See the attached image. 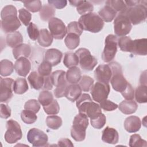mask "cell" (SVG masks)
<instances>
[{"mask_svg":"<svg viewBox=\"0 0 147 147\" xmlns=\"http://www.w3.org/2000/svg\"><path fill=\"white\" fill-rule=\"evenodd\" d=\"M79 113L85 114L90 119L94 118L102 113L100 105L92 101L88 94H82L76 102Z\"/></svg>","mask_w":147,"mask_h":147,"instance_id":"obj_1","label":"cell"},{"mask_svg":"<svg viewBox=\"0 0 147 147\" xmlns=\"http://www.w3.org/2000/svg\"><path fill=\"white\" fill-rule=\"evenodd\" d=\"M78 23L82 30L92 33H98L103 28L104 22L96 13L90 12L82 15Z\"/></svg>","mask_w":147,"mask_h":147,"instance_id":"obj_2","label":"cell"},{"mask_svg":"<svg viewBox=\"0 0 147 147\" xmlns=\"http://www.w3.org/2000/svg\"><path fill=\"white\" fill-rule=\"evenodd\" d=\"M146 1H138L135 5L128 7L123 13L133 25L144 22L147 16Z\"/></svg>","mask_w":147,"mask_h":147,"instance_id":"obj_3","label":"cell"},{"mask_svg":"<svg viewBox=\"0 0 147 147\" xmlns=\"http://www.w3.org/2000/svg\"><path fill=\"white\" fill-rule=\"evenodd\" d=\"M88 126V117L85 114L79 113L74 119L71 129V137L76 141H83L86 138V129Z\"/></svg>","mask_w":147,"mask_h":147,"instance_id":"obj_4","label":"cell"},{"mask_svg":"<svg viewBox=\"0 0 147 147\" xmlns=\"http://www.w3.org/2000/svg\"><path fill=\"white\" fill-rule=\"evenodd\" d=\"M112 71V76L110 80L113 88L118 92H122L127 87L128 82L123 75L122 67L117 62H111L109 64Z\"/></svg>","mask_w":147,"mask_h":147,"instance_id":"obj_5","label":"cell"},{"mask_svg":"<svg viewBox=\"0 0 147 147\" xmlns=\"http://www.w3.org/2000/svg\"><path fill=\"white\" fill-rule=\"evenodd\" d=\"M75 53L79 58V63L81 68L84 71H92L98 63L97 59L86 48H79Z\"/></svg>","mask_w":147,"mask_h":147,"instance_id":"obj_6","label":"cell"},{"mask_svg":"<svg viewBox=\"0 0 147 147\" xmlns=\"http://www.w3.org/2000/svg\"><path fill=\"white\" fill-rule=\"evenodd\" d=\"M118 38L114 34L107 36L105 41V48L102 54V59L103 61L109 63L115 57L117 52Z\"/></svg>","mask_w":147,"mask_h":147,"instance_id":"obj_7","label":"cell"},{"mask_svg":"<svg viewBox=\"0 0 147 147\" xmlns=\"http://www.w3.org/2000/svg\"><path fill=\"white\" fill-rule=\"evenodd\" d=\"M6 129L4 137L7 143L14 144L21 139L22 137L21 128L17 121L13 119L8 120L6 122Z\"/></svg>","mask_w":147,"mask_h":147,"instance_id":"obj_8","label":"cell"},{"mask_svg":"<svg viewBox=\"0 0 147 147\" xmlns=\"http://www.w3.org/2000/svg\"><path fill=\"white\" fill-rule=\"evenodd\" d=\"M132 28V25L123 14H119L114 21V33L117 36H125L129 33Z\"/></svg>","mask_w":147,"mask_h":147,"instance_id":"obj_9","label":"cell"},{"mask_svg":"<svg viewBox=\"0 0 147 147\" xmlns=\"http://www.w3.org/2000/svg\"><path fill=\"white\" fill-rule=\"evenodd\" d=\"M110 90L109 84L97 82L91 87L90 92L93 100L98 103H100L107 99Z\"/></svg>","mask_w":147,"mask_h":147,"instance_id":"obj_10","label":"cell"},{"mask_svg":"<svg viewBox=\"0 0 147 147\" xmlns=\"http://www.w3.org/2000/svg\"><path fill=\"white\" fill-rule=\"evenodd\" d=\"M48 27L51 34L56 40H62L67 33L64 23L56 17H53L49 20Z\"/></svg>","mask_w":147,"mask_h":147,"instance_id":"obj_11","label":"cell"},{"mask_svg":"<svg viewBox=\"0 0 147 147\" xmlns=\"http://www.w3.org/2000/svg\"><path fill=\"white\" fill-rule=\"evenodd\" d=\"M27 140L33 146L39 147L46 145L48 137L43 131L37 128H32L28 132Z\"/></svg>","mask_w":147,"mask_h":147,"instance_id":"obj_12","label":"cell"},{"mask_svg":"<svg viewBox=\"0 0 147 147\" xmlns=\"http://www.w3.org/2000/svg\"><path fill=\"white\" fill-rule=\"evenodd\" d=\"M0 79V102L7 103L13 96L14 81L11 78H1Z\"/></svg>","mask_w":147,"mask_h":147,"instance_id":"obj_13","label":"cell"},{"mask_svg":"<svg viewBox=\"0 0 147 147\" xmlns=\"http://www.w3.org/2000/svg\"><path fill=\"white\" fill-rule=\"evenodd\" d=\"M1 29L6 33L16 32L21 26L17 16L11 15L1 19Z\"/></svg>","mask_w":147,"mask_h":147,"instance_id":"obj_14","label":"cell"},{"mask_svg":"<svg viewBox=\"0 0 147 147\" xmlns=\"http://www.w3.org/2000/svg\"><path fill=\"white\" fill-rule=\"evenodd\" d=\"M94 76L98 82L109 84L112 76V71L109 65H98L94 71Z\"/></svg>","mask_w":147,"mask_h":147,"instance_id":"obj_15","label":"cell"},{"mask_svg":"<svg viewBox=\"0 0 147 147\" xmlns=\"http://www.w3.org/2000/svg\"><path fill=\"white\" fill-rule=\"evenodd\" d=\"M30 68V62L26 57H21L17 59L14 63V69L17 74L23 77H25L28 75Z\"/></svg>","mask_w":147,"mask_h":147,"instance_id":"obj_16","label":"cell"},{"mask_svg":"<svg viewBox=\"0 0 147 147\" xmlns=\"http://www.w3.org/2000/svg\"><path fill=\"white\" fill-rule=\"evenodd\" d=\"M146 38L136 39L132 40L130 52L138 55L145 56L147 54Z\"/></svg>","mask_w":147,"mask_h":147,"instance_id":"obj_17","label":"cell"},{"mask_svg":"<svg viewBox=\"0 0 147 147\" xmlns=\"http://www.w3.org/2000/svg\"><path fill=\"white\" fill-rule=\"evenodd\" d=\"M65 72L63 70L54 71L50 75V79L53 86L56 87H66L69 83L66 80Z\"/></svg>","mask_w":147,"mask_h":147,"instance_id":"obj_18","label":"cell"},{"mask_svg":"<svg viewBox=\"0 0 147 147\" xmlns=\"http://www.w3.org/2000/svg\"><path fill=\"white\" fill-rule=\"evenodd\" d=\"M141 126L140 118L137 116L131 115L126 118L124 121V127L129 133L138 131Z\"/></svg>","mask_w":147,"mask_h":147,"instance_id":"obj_19","label":"cell"},{"mask_svg":"<svg viewBox=\"0 0 147 147\" xmlns=\"http://www.w3.org/2000/svg\"><path fill=\"white\" fill-rule=\"evenodd\" d=\"M102 140L107 144H115L119 140L118 133L115 129L107 126L102 131Z\"/></svg>","mask_w":147,"mask_h":147,"instance_id":"obj_20","label":"cell"},{"mask_svg":"<svg viewBox=\"0 0 147 147\" xmlns=\"http://www.w3.org/2000/svg\"><path fill=\"white\" fill-rule=\"evenodd\" d=\"M63 53L59 50L55 48L48 49L44 55V60L48 61L52 66L59 64L61 60Z\"/></svg>","mask_w":147,"mask_h":147,"instance_id":"obj_21","label":"cell"},{"mask_svg":"<svg viewBox=\"0 0 147 147\" xmlns=\"http://www.w3.org/2000/svg\"><path fill=\"white\" fill-rule=\"evenodd\" d=\"M28 82L32 88L38 90L42 88L44 84V77L36 71L32 72L28 77Z\"/></svg>","mask_w":147,"mask_h":147,"instance_id":"obj_22","label":"cell"},{"mask_svg":"<svg viewBox=\"0 0 147 147\" xmlns=\"http://www.w3.org/2000/svg\"><path fill=\"white\" fill-rule=\"evenodd\" d=\"M82 89L79 84H69L66 89L64 96L69 100L74 102L82 94Z\"/></svg>","mask_w":147,"mask_h":147,"instance_id":"obj_23","label":"cell"},{"mask_svg":"<svg viewBox=\"0 0 147 147\" xmlns=\"http://www.w3.org/2000/svg\"><path fill=\"white\" fill-rule=\"evenodd\" d=\"M118 108L122 113L128 115L134 113L138 108V105L133 100H125L119 103Z\"/></svg>","mask_w":147,"mask_h":147,"instance_id":"obj_24","label":"cell"},{"mask_svg":"<svg viewBox=\"0 0 147 147\" xmlns=\"http://www.w3.org/2000/svg\"><path fill=\"white\" fill-rule=\"evenodd\" d=\"M117 12L110 6L106 5L98 11V15L103 21L109 22H111L115 17Z\"/></svg>","mask_w":147,"mask_h":147,"instance_id":"obj_25","label":"cell"},{"mask_svg":"<svg viewBox=\"0 0 147 147\" xmlns=\"http://www.w3.org/2000/svg\"><path fill=\"white\" fill-rule=\"evenodd\" d=\"M65 78L68 83L76 84L82 78L80 69L77 67L69 68L65 74Z\"/></svg>","mask_w":147,"mask_h":147,"instance_id":"obj_26","label":"cell"},{"mask_svg":"<svg viewBox=\"0 0 147 147\" xmlns=\"http://www.w3.org/2000/svg\"><path fill=\"white\" fill-rule=\"evenodd\" d=\"M53 37L47 29L40 30V34L37 38L38 43L43 47H49L53 42Z\"/></svg>","mask_w":147,"mask_h":147,"instance_id":"obj_27","label":"cell"},{"mask_svg":"<svg viewBox=\"0 0 147 147\" xmlns=\"http://www.w3.org/2000/svg\"><path fill=\"white\" fill-rule=\"evenodd\" d=\"M23 37L22 34L17 31L9 33L6 36V43L8 46L14 48L22 44Z\"/></svg>","mask_w":147,"mask_h":147,"instance_id":"obj_28","label":"cell"},{"mask_svg":"<svg viewBox=\"0 0 147 147\" xmlns=\"http://www.w3.org/2000/svg\"><path fill=\"white\" fill-rule=\"evenodd\" d=\"M30 53L31 48L26 44H22L13 49V57L16 59H18L21 57H28L30 56Z\"/></svg>","mask_w":147,"mask_h":147,"instance_id":"obj_29","label":"cell"},{"mask_svg":"<svg viewBox=\"0 0 147 147\" xmlns=\"http://www.w3.org/2000/svg\"><path fill=\"white\" fill-rule=\"evenodd\" d=\"M28 90L26 80L23 78H17L13 84V91L17 94H22Z\"/></svg>","mask_w":147,"mask_h":147,"instance_id":"obj_30","label":"cell"},{"mask_svg":"<svg viewBox=\"0 0 147 147\" xmlns=\"http://www.w3.org/2000/svg\"><path fill=\"white\" fill-rule=\"evenodd\" d=\"M105 4L111 7L119 14H123L127 8L125 2L121 0H109L106 1Z\"/></svg>","mask_w":147,"mask_h":147,"instance_id":"obj_31","label":"cell"},{"mask_svg":"<svg viewBox=\"0 0 147 147\" xmlns=\"http://www.w3.org/2000/svg\"><path fill=\"white\" fill-rule=\"evenodd\" d=\"M136 100L139 103H145L147 102V87L146 85H140L135 90Z\"/></svg>","mask_w":147,"mask_h":147,"instance_id":"obj_32","label":"cell"},{"mask_svg":"<svg viewBox=\"0 0 147 147\" xmlns=\"http://www.w3.org/2000/svg\"><path fill=\"white\" fill-rule=\"evenodd\" d=\"M64 42L68 49H74L79 45V36L74 33H68L64 39Z\"/></svg>","mask_w":147,"mask_h":147,"instance_id":"obj_33","label":"cell"},{"mask_svg":"<svg viewBox=\"0 0 147 147\" xmlns=\"http://www.w3.org/2000/svg\"><path fill=\"white\" fill-rule=\"evenodd\" d=\"M63 63L67 68L76 67L79 64V58L75 53H65L63 60Z\"/></svg>","mask_w":147,"mask_h":147,"instance_id":"obj_34","label":"cell"},{"mask_svg":"<svg viewBox=\"0 0 147 147\" xmlns=\"http://www.w3.org/2000/svg\"><path fill=\"white\" fill-rule=\"evenodd\" d=\"M55 13L53 7L50 5H44L40 11V16L42 20L47 21L53 18Z\"/></svg>","mask_w":147,"mask_h":147,"instance_id":"obj_35","label":"cell"},{"mask_svg":"<svg viewBox=\"0 0 147 147\" xmlns=\"http://www.w3.org/2000/svg\"><path fill=\"white\" fill-rule=\"evenodd\" d=\"M1 75L2 76H7L10 75L14 70V65L11 61L7 59H3L0 63Z\"/></svg>","mask_w":147,"mask_h":147,"instance_id":"obj_36","label":"cell"},{"mask_svg":"<svg viewBox=\"0 0 147 147\" xmlns=\"http://www.w3.org/2000/svg\"><path fill=\"white\" fill-rule=\"evenodd\" d=\"M46 123L48 127L53 130H57L61 126L62 119L57 115H49L46 118Z\"/></svg>","mask_w":147,"mask_h":147,"instance_id":"obj_37","label":"cell"},{"mask_svg":"<svg viewBox=\"0 0 147 147\" xmlns=\"http://www.w3.org/2000/svg\"><path fill=\"white\" fill-rule=\"evenodd\" d=\"M53 99H54L52 92L47 90L41 91L38 98V101L42 106H45L49 105Z\"/></svg>","mask_w":147,"mask_h":147,"instance_id":"obj_38","label":"cell"},{"mask_svg":"<svg viewBox=\"0 0 147 147\" xmlns=\"http://www.w3.org/2000/svg\"><path fill=\"white\" fill-rule=\"evenodd\" d=\"M21 118L22 121L26 124H32L35 122L37 119L35 113L26 109L21 111Z\"/></svg>","mask_w":147,"mask_h":147,"instance_id":"obj_39","label":"cell"},{"mask_svg":"<svg viewBox=\"0 0 147 147\" xmlns=\"http://www.w3.org/2000/svg\"><path fill=\"white\" fill-rule=\"evenodd\" d=\"M93 9V5L90 2L87 1H80L79 3L76 7L77 11L82 15L92 12Z\"/></svg>","mask_w":147,"mask_h":147,"instance_id":"obj_40","label":"cell"},{"mask_svg":"<svg viewBox=\"0 0 147 147\" xmlns=\"http://www.w3.org/2000/svg\"><path fill=\"white\" fill-rule=\"evenodd\" d=\"M132 40L129 36H122L118 40V45L120 49L123 52H130Z\"/></svg>","mask_w":147,"mask_h":147,"instance_id":"obj_41","label":"cell"},{"mask_svg":"<svg viewBox=\"0 0 147 147\" xmlns=\"http://www.w3.org/2000/svg\"><path fill=\"white\" fill-rule=\"evenodd\" d=\"M24 6L28 9V10L31 12L35 13L40 11L42 8V3L41 1H22Z\"/></svg>","mask_w":147,"mask_h":147,"instance_id":"obj_42","label":"cell"},{"mask_svg":"<svg viewBox=\"0 0 147 147\" xmlns=\"http://www.w3.org/2000/svg\"><path fill=\"white\" fill-rule=\"evenodd\" d=\"M94 84V79L90 76L84 75L79 81V86L83 91L88 92Z\"/></svg>","mask_w":147,"mask_h":147,"instance_id":"obj_43","label":"cell"},{"mask_svg":"<svg viewBox=\"0 0 147 147\" xmlns=\"http://www.w3.org/2000/svg\"><path fill=\"white\" fill-rule=\"evenodd\" d=\"M129 146L131 147L146 146V141L141 138V136L137 134L131 135L129 140Z\"/></svg>","mask_w":147,"mask_h":147,"instance_id":"obj_44","label":"cell"},{"mask_svg":"<svg viewBox=\"0 0 147 147\" xmlns=\"http://www.w3.org/2000/svg\"><path fill=\"white\" fill-rule=\"evenodd\" d=\"M106 122V118L104 114L101 113L96 117L90 119V122L91 126L97 129H100L102 128Z\"/></svg>","mask_w":147,"mask_h":147,"instance_id":"obj_45","label":"cell"},{"mask_svg":"<svg viewBox=\"0 0 147 147\" xmlns=\"http://www.w3.org/2000/svg\"><path fill=\"white\" fill-rule=\"evenodd\" d=\"M52 71V65L48 61L44 60L38 68V73L43 77L50 76Z\"/></svg>","mask_w":147,"mask_h":147,"instance_id":"obj_46","label":"cell"},{"mask_svg":"<svg viewBox=\"0 0 147 147\" xmlns=\"http://www.w3.org/2000/svg\"><path fill=\"white\" fill-rule=\"evenodd\" d=\"M44 111L49 115H56L59 113L60 107L56 100L53 99V101L48 105L43 106Z\"/></svg>","mask_w":147,"mask_h":147,"instance_id":"obj_47","label":"cell"},{"mask_svg":"<svg viewBox=\"0 0 147 147\" xmlns=\"http://www.w3.org/2000/svg\"><path fill=\"white\" fill-rule=\"evenodd\" d=\"M18 13H19V16H18L19 19L21 20L22 23L25 26H28L30 23V21L32 18L31 13L28 10L24 8L20 9L18 10Z\"/></svg>","mask_w":147,"mask_h":147,"instance_id":"obj_48","label":"cell"},{"mask_svg":"<svg viewBox=\"0 0 147 147\" xmlns=\"http://www.w3.org/2000/svg\"><path fill=\"white\" fill-rule=\"evenodd\" d=\"M26 30L28 36L31 40L35 41L38 38L40 34V30H38L37 26L34 23L30 22Z\"/></svg>","mask_w":147,"mask_h":147,"instance_id":"obj_49","label":"cell"},{"mask_svg":"<svg viewBox=\"0 0 147 147\" xmlns=\"http://www.w3.org/2000/svg\"><path fill=\"white\" fill-rule=\"evenodd\" d=\"M68 33H74L80 36L83 32V30L76 21H72L69 23L67 27Z\"/></svg>","mask_w":147,"mask_h":147,"instance_id":"obj_50","label":"cell"},{"mask_svg":"<svg viewBox=\"0 0 147 147\" xmlns=\"http://www.w3.org/2000/svg\"><path fill=\"white\" fill-rule=\"evenodd\" d=\"M24 108L26 110L37 113L40 109V105L38 100L36 99H30L25 103Z\"/></svg>","mask_w":147,"mask_h":147,"instance_id":"obj_51","label":"cell"},{"mask_svg":"<svg viewBox=\"0 0 147 147\" xmlns=\"http://www.w3.org/2000/svg\"><path fill=\"white\" fill-rule=\"evenodd\" d=\"M11 15L17 16V9L15 6L11 5H9L5 6L1 12V19Z\"/></svg>","mask_w":147,"mask_h":147,"instance_id":"obj_52","label":"cell"},{"mask_svg":"<svg viewBox=\"0 0 147 147\" xmlns=\"http://www.w3.org/2000/svg\"><path fill=\"white\" fill-rule=\"evenodd\" d=\"M101 109L107 111H111L115 110L118 107V105L110 100L105 99L100 103Z\"/></svg>","mask_w":147,"mask_h":147,"instance_id":"obj_53","label":"cell"},{"mask_svg":"<svg viewBox=\"0 0 147 147\" xmlns=\"http://www.w3.org/2000/svg\"><path fill=\"white\" fill-rule=\"evenodd\" d=\"M121 93L126 100H133L134 98V88L129 83H128L126 88Z\"/></svg>","mask_w":147,"mask_h":147,"instance_id":"obj_54","label":"cell"},{"mask_svg":"<svg viewBox=\"0 0 147 147\" xmlns=\"http://www.w3.org/2000/svg\"><path fill=\"white\" fill-rule=\"evenodd\" d=\"M0 115L2 118L7 119L10 117L11 109L8 105L1 103L0 105Z\"/></svg>","mask_w":147,"mask_h":147,"instance_id":"obj_55","label":"cell"},{"mask_svg":"<svg viewBox=\"0 0 147 147\" xmlns=\"http://www.w3.org/2000/svg\"><path fill=\"white\" fill-rule=\"evenodd\" d=\"M48 2L49 5L59 9L64 8L67 4V1L64 0H49Z\"/></svg>","mask_w":147,"mask_h":147,"instance_id":"obj_56","label":"cell"},{"mask_svg":"<svg viewBox=\"0 0 147 147\" xmlns=\"http://www.w3.org/2000/svg\"><path fill=\"white\" fill-rule=\"evenodd\" d=\"M58 146H74L73 144L68 138H61L58 141Z\"/></svg>","mask_w":147,"mask_h":147,"instance_id":"obj_57","label":"cell"},{"mask_svg":"<svg viewBox=\"0 0 147 147\" xmlns=\"http://www.w3.org/2000/svg\"><path fill=\"white\" fill-rule=\"evenodd\" d=\"M53 87V84L51 82V79H50V76H45L44 77V86L42 87L43 89L44 90H51L52 89Z\"/></svg>","mask_w":147,"mask_h":147,"instance_id":"obj_58","label":"cell"}]
</instances>
